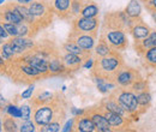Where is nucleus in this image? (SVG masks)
Instances as JSON below:
<instances>
[{"mask_svg": "<svg viewBox=\"0 0 156 132\" xmlns=\"http://www.w3.org/2000/svg\"><path fill=\"white\" fill-rule=\"evenodd\" d=\"M65 115L66 103L64 102V97L57 94L53 101L33 107V120L37 125V127H42L54 120L62 123Z\"/></svg>", "mask_w": 156, "mask_h": 132, "instance_id": "f257e3e1", "label": "nucleus"}, {"mask_svg": "<svg viewBox=\"0 0 156 132\" xmlns=\"http://www.w3.org/2000/svg\"><path fill=\"white\" fill-rule=\"evenodd\" d=\"M124 65H125L124 59L121 57L120 52L113 51L111 54L106 57L95 58V62L91 71H93V76H100L107 79L114 80L117 73Z\"/></svg>", "mask_w": 156, "mask_h": 132, "instance_id": "f03ea898", "label": "nucleus"}, {"mask_svg": "<svg viewBox=\"0 0 156 132\" xmlns=\"http://www.w3.org/2000/svg\"><path fill=\"white\" fill-rule=\"evenodd\" d=\"M112 96H114V98L120 103V106L131 115L132 120H138L139 115L142 113V109L138 105L137 101V94L135 91H132L131 89H126V88H120L117 87L112 93Z\"/></svg>", "mask_w": 156, "mask_h": 132, "instance_id": "7ed1b4c3", "label": "nucleus"}, {"mask_svg": "<svg viewBox=\"0 0 156 132\" xmlns=\"http://www.w3.org/2000/svg\"><path fill=\"white\" fill-rule=\"evenodd\" d=\"M100 37L103 38L108 43V46L115 52H122L129 45L127 36L124 29H102Z\"/></svg>", "mask_w": 156, "mask_h": 132, "instance_id": "20e7f679", "label": "nucleus"}, {"mask_svg": "<svg viewBox=\"0 0 156 132\" xmlns=\"http://www.w3.org/2000/svg\"><path fill=\"white\" fill-rule=\"evenodd\" d=\"M139 78H142V77H140V73L137 71L136 69L124 65L115 76L114 82L117 83V87L130 89L131 85Z\"/></svg>", "mask_w": 156, "mask_h": 132, "instance_id": "39448f33", "label": "nucleus"}, {"mask_svg": "<svg viewBox=\"0 0 156 132\" xmlns=\"http://www.w3.org/2000/svg\"><path fill=\"white\" fill-rule=\"evenodd\" d=\"M100 27V19L98 17H76L72 22V30L77 33L93 34L98 33Z\"/></svg>", "mask_w": 156, "mask_h": 132, "instance_id": "423d86ee", "label": "nucleus"}, {"mask_svg": "<svg viewBox=\"0 0 156 132\" xmlns=\"http://www.w3.org/2000/svg\"><path fill=\"white\" fill-rule=\"evenodd\" d=\"M96 37H98V33L84 34V33H77L75 30H72L71 34L69 35V40L75 41L82 49L87 52H93L96 45Z\"/></svg>", "mask_w": 156, "mask_h": 132, "instance_id": "0eeeda50", "label": "nucleus"}, {"mask_svg": "<svg viewBox=\"0 0 156 132\" xmlns=\"http://www.w3.org/2000/svg\"><path fill=\"white\" fill-rule=\"evenodd\" d=\"M17 58H20V60H23V61L28 62L29 65L34 66L35 69H37L40 72L42 73L43 77H48V76H49L48 59L39 57V55H36V54H34V53H31V52H28V53H25L24 55L17 57Z\"/></svg>", "mask_w": 156, "mask_h": 132, "instance_id": "6e6552de", "label": "nucleus"}, {"mask_svg": "<svg viewBox=\"0 0 156 132\" xmlns=\"http://www.w3.org/2000/svg\"><path fill=\"white\" fill-rule=\"evenodd\" d=\"M100 106H101V105H100ZM101 109H102V112H103V115L106 116L108 124H109L111 127L113 129V131H125V130L129 129L131 120H129V119L121 116L120 114L111 112V111H107V109H105L102 106H101Z\"/></svg>", "mask_w": 156, "mask_h": 132, "instance_id": "1a4fd4ad", "label": "nucleus"}, {"mask_svg": "<svg viewBox=\"0 0 156 132\" xmlns=\"http://www.w3.org/2000/svg\"><path fill=\"white\" fill-rule=\"evenodd\" d=\"M10 43H11V46L16 53V58L24 55L25 53L30 52L36 46V42L31 37H23V36L11 37Z\"/></svg>", "mask_w": 156, "mask_h": 132, "instance_id": "9d476101", "label": "nucleus"}, {"mask_svg": "<svg viewBox=\"0 0 156 132\" xmlns=\"http://www.w3.org/2000/svg\"><path fill=\"white\" fill-rule=\"evenodd\" d=\"M87 112L90 114L93 121H94V125H95V129L98 132H112L113 129L111 127V125L108 124L106 116L103 115V112L101 109V106L95 107V108H90V109H87Z\"/></svg>", "mask_w": 156, "mask_h": 132, "instance_id": "9b49d317", "label": "nucleus"}, {"mask_svg": "<svg viewBox=\"0 0 156 132\" xmlns=\"http://www.w3.org/2000/svg\"><path fill=\"white\" fill-rule=\"evenodd\" d=\"M129 30H130V33H131V35H132L133 40H135V43L140 42L142 40H144V38L151 33L150 27L147 25V24L143 22V19L142 18L132 19Z\"/></svg>", "mask_w": 156, "mask_h": 132, "instance_id": "f8f14e48", "label": "nucleus"}, {"mask_svg": "<svg viewBox=\"0 0 156 132\" xmlns=\"http://www.w3.org/2000/svg\"><path fill=\"white\" fill-rule=\"evenodd\" d=\"M100 105H101L105 109H107V111H111V112L120 114L121 116H124V118H126V119H129V120H132V119H131V115L120 106V103L114 98V96H112L111 94H108V96H107L106 98H103Z\"/></svg>", "mask_w": 156, "mask_h": 132, "instance_id": "ddd939ff", "label": "nucleus"}, {"mask_svg": "<svg viewBox=\"0 0 156 132\" xmlns=\"http://www.w3.org/2000/svg\"><path fill=\"white\" fill-rule=\"evenodd\" d=\"M77 132H95V125L94 121L88 112L80 115V116H75V130Z\"/></svg>", "mask_w": 156, "mask_h": 132, "instance_id": "4468645a", "label": "nucleus"}, {"mask_svg": "<svg viewBox=\"0 0 156 132\" xmlns=\"http://www.w3.org/2000/svg\"><path fill=\"white\" fill-rule=\"evenodd\" d=\"M60 57L67 70V73L79 70L84 62V59L82 57L76 55V54H71V53H66V52H62V54H60Z\"/></svg>", "mask_w": 156, "mask_h": 132, "instance_id": "2eb2a0df", "label": "nucleus"}, {"mask_svg": "<svg viewBox=\"0 0 156 132\" xmlns=\"http://www.w3.org/2000/svg\"><path fill=\"white\" fill-rule=\"evenodd\" d=\"M72 0H52V10L61 19L71 18Z\"/></svg>", "mask_w": 156, "mask_h": 132, "instance_id": "dca6fc26", "label": "nucleus"}, {"mask_svg": "<svg viewBox=\"0 0 156 132\" xmlns=\"http://www.w3.org/2000/svg\"><path fill=\"white\" fill-rule=\"evenodd\" d=\"M48 67H49V76H59L67 73V70L58 52L48 59Z\"/></svg>", "mask_w": 156, "mask_h": 132, "instance_id": "f3484780", "label": "nucleus"}, {"mask_svg": "<svg viewBox=\"0 0 156 132\" xmlns=\"http://www.w3.org/2000/svg\"><path fill=\"white\" fill-rule=\"evenodd\" d=\"M94 80L96 83L98 90L101 94H111L117 88V83L113 79H107V78H103V77H100V76H94Z\"/></svg>", "mask_w": 156, "mask_h": 132, "instance_id": "a211bd4d", "label": "nucleus"}, {"mask_svg": "<svg viewBox=\"0 0 156 132\" xmlns=\"http://www.w3.org/2000/svg\"><path fill=\"white\" fill-rule=\"evenodd\" d=\"M62 52H66V53H71V54H76L82 57L84 60L88 59V58L91 57V52H87L84 49H82L75 41H71V40H67L64 45H62Z\"/></svg>", "mask_w": 156, "mask_h": 132, "instance_id": "6ab92c4d", "label": "nucleus"}, {"mask_svg": "<svg viewBox=\"0 0 156 132\" xmlns=\"http://www.w3.org/2000/svg\"><path fill=\"white\" fill-rule=\"evenodd\" d=\"M54 97H55V94H53V93H51V91H47V90H39L36 94L30 98V103H31L33 107H35V106L44 105V103H48V102L53 101Z\"/></svg>", "mask_w": 156, "mask_h": 132, "instance_id": "aec40b11", "label": "nucleus"}, {"mask_svg": "<svg viewBox=\"0 0 156 132\" xmlns=\"http://www.w3.org/2000/svg\"><path fill=\"white\" fill-rule=\"evenodd\" d=\"M155 46H156V30H151V33L144 38V40H142L138 43H135L136 51L139 54L144 53L147 49H149L151 47H155Z\"/></svg>", "mask_w": 156, "mask_h": 132, "instance_id": "412c9836", "label": "nucleus"}, {"mask_svg": "<svg viewBox=\"0 0 156 132\" xmlns=\"http://www.w3.org/2000/svg\"><path fill=\"white\" fill-rule=\"evenodd\" d=\"M140 0H131L127 6L125 7L126 15L131 19H140L142 18V5Z\"/></svg>", "mask_w": 156, "mask_h": 132, "instance_id": "4be33fe9", "label": "nucleus"}, {"mask_svg": "<svg viewBox=\"0 0 156 132\" xmlns=\"http://www.w3.org/2000/svg\"><path fill=\"white\" fill-rule=\"evenodd\" d=\"M18 119L9 115L2 112V129L6 132H16L20 131V124L17 121Z\"/></svg>", "mask_w": 156, "mask_h": 132, "instance_id": "5701e85b", "label": "nucleus"}, {"mask_svg": "<svg viewBox=\"0 0 156 132\" xmlns=\"http://www.w3.org/2000/svg\"><path fill=\"white\" fill-rule=\"evenodd\" d=\"M113 52V49L108 46V43L103 40V38L100 37L98 42L95 45L94 49H93V53H94V58H102L106 57L108 54H111Z\"/></svg>", "mask_w": 156, "mask_h": 132, "instance_id": "b1692460", "label": "nucleus"}, {"mask_svg": "<svg viewBox=\"0 0 156 132\" xmlns=\"http://www.w3.org/2000/svg\"><path fill=\"white\" fill-rule=\"evenodd\" d=\"M137 101H138V105L142 109V113H144V112H147V109L149 108V106L151 103V95L148 90L138 93L137 94Z\"/></svg>", "mask_w": 156, "mask_h": 132, "instance_id": "393cba45", "label": "nucleus"}, {"mask_svg": "<svg viewBox=\"0 0 156 132\" xmlns=\"http://www.w3.org/2000/svg\"><path fill=\"white\" fill-rule=\"evenodd\" d=\"M0 54H1V57L4 58L7 62L13 61V60L16 59V53H15V51H13V48H12L10 41L4 42V43L1 45V47H0Z\"/></svg>", "mask_w": 156, "mask_h": 132, "instance_id": "a878e982", "label": "nucleus"}, {"mask_svg": "<svg viewBox=\"0 0 156 132\" xmlns=\"http://www.w3.org/2000/svg\"><path fill=\"white\" fill-rule=\"evenodd\" d=\"M98 13H100L98 6L94 1H90L83 6L80 16H83V17H98Z\"/></svg>", "mask_w": 156, "mask_h": 132, "instance_id": "bb28decb", "label": "nucleus"}, {"mask_svg": "<svg viewBox=\"0 0 156 132\" xmlns=\"http://www.w3.org/2000/svg\"><path fill=\"white\" fill-rule=\"evenodd\" d=\"M62 129V123L61 121H58V120H54V121H51L49 124L40 127L39 131L40 132H59L61 131Z\"/></svg>", "mask_w": 156, "mask_h": 132, "instance_id": "cd10ccee", "label": "nucleus"}, {"mask_svg": "<svg viewBox=\"0 0 156 132\" xmlns=\"http://www.w3.org/2000/svg\"><path fill=\"white\" fill-rule=\"evenodd\" d=\"M1 111H2L4 113L9 114V115H11V116H13V118L20 120V106H17V105H15V103L6 105L5 108L1 109Z\"/></svg>", "mask_w": 156, "mask_h": 132, "instance_id": "c85d7f7f", "label": "nucleus"}, {"mask_svg": "<svg viewBox=\"0 0 156 132\" xmlns=\"http://www.w3.org/2000/svg\"><path fill=\"white\" fill-rule=\"evenodd\" d=\"M20 120L24 121V120H29V119H33V106L31 103H24V105H20Z\"/></svg>", "mask_w": 156, "mask_h": 132, "instance_id": "c756f323", "label": "nucleus"}, {"mask_svg": "<svg viewBox=\"0 0 156 132\" xmlns=\"http://www.w3.org/2000/svg\"><path fill=\"white\" fill-rule=\"evenodd\" d=\"M130 89L132 91H135L136 94L142 93V91H145V90H148V82L144 78H139V79H137L136 82L131 85Z\"/></svg>", "mask_w": 156, "mask_h": 132, "instance_id": "7c9ffc66", "label": "nucleus"}, {"mask_svg": "<svg viewBox=\"0 0 156 132\" xmlns=\"http://www.w3.org/2000/svg\"><path fill=\"white\" fill-rule=\"evenodd\" d=\"M20 132H35L37 131V125L34 123L33 119L24 120L20 124Z\"/></svg>", "mask_w": 156, "mask_h": 132, "instance_id": "2f4dec72", "label": "nucleus"}, {"mask_svg": "<svg viewBox=\"0 0 156 132\" xmlns=\"http://www.w3.org/2000/svg\"><path fill=\"white\" fill-rule=\"evenodd\" d=\"M84 4L79 0H72V4H71V17H79L80 16V12H82V9H83Z\"/></svg>", "mask_w": 156, "mask_h": 132, "instance_id": "473e14b6", "label": "nucleus"}, {"mask_svg": "<svg viewBox=\"0 0 156 132\" xmlns=\"http://www.w3.org/2000/svg\"><path fill=\"white\" fill-rule=\"evenodd\" d=\"M2 25H4V28L6 29V31L9 33L10 37H16V36H18L17 24H12V23H4Z\"/></svg>", "mask_w": 156, "mask_h": 132, "instance_id": "72a5a7b5", "label": "nucleus"}, {"mask_svg": "<svg viewBox=\"0 0 156 132\" xmlns=\"http://www.w3.org/2000/svg\"><path fill=\"white\" fill-rule=\"evenodd\" d=\"M34 91H35V85H34V83H33V84H29L28 89H25L18 97L22 98V100H30V98L34 96Z\"/></svg>", "mask_w": 156, "mask_h": 132, "instance_id": "f704fd0d", "label": "nucleus"}, {"mask_svg": "<svg viewBox=\"0 0 156 132\" xmlns=\"http://www.w3.org/2000/svg\"><path fill=\"white\" fill-rule=\"evenodd\" d=\"M73 130H75V116L66 121V124L62 126L61 131L62 132H71V131H73Z\"/></svg>", "mask_w": 156, "mask_h": 132, "instance_id": "c9c22d12", "label": "nucleus"}, {"mask_svg": "<svg viewBox=\"0 0 156 132\" xmlns=\"http://www.w3.org/2000/svg\"><path fill=\"white\" fill-rule=\"evenodd\" d=\"M94 62H95V58H88V59H85L84 60V62H83V65H82V67H84V69H88V70H91L93 69V66H94Z\"/></svg>", "mask_w": 156, "mask_h": 132, "instance_id": "e433bc0d", "label": "nucleus"}, {"mask_svg": "<svg viewBox=\"0 0 156 132\" xmlns=\"http://www.w3.org/2000/svg\"><path fill=\"white\" fill-rule=\"evenodd\" d=\"M144 6L145 9L150 12V11H155L156 10V0H147L144 1Z\"/></svg>", "mask_w": 156, "mask_h": 132, "instance_id": "4c0bfd02", "label": "nucleus"}, {"mask_svg": "<svg viewBox=\"0 0 156 132\" xmlns=\"http://www.w3.org/2000/svg\"><path fill=\"white\" fill-rule=\"evenodd\" d=\"M7 61L4 59V58L1 57V54H0V73H6V70H7Z\"/></svg>", "mask_w": 156, "mask_h": 132, "instance_id": "58836bf2", "label": "nucleus"}, {"mask_svg": "<svg viewBox=\"0 0 156 132\" xmlns=\"http://www.w3.org/2000/svg\"><path fill=\"white\" fill-rule=\"evenodd\" d=\"M71 112L73 116H80L87 112V109H77V108H71Z\"/></svg>", "mask_w": 156, "mask_h": 132, "instance_id": "ea45409f", "label": "nucleus"}, {"mask_svg": "<svg viewBox=\"0 0 156 132\" xmlns=\"http://www.w3.org/2000/svg\"><path fill=\"white\" fill-rule=\"evenodd\" d=\"M10 36L9 35V33L6 31V29L4 28V25L0 23V37H2V38H7Z\"/></svg>", "mask_w": 156, "mask_h": 132, "instance_id": "a19ab883", "label": "nucleus"}, {"mask_svg": "<svg viewBox=\"0 0 156 132\" xmlns=\"http://www.w3.org/2000/svg\"><path fill=\"white\" fill-rule=\"evenodd\" d=\"M5 106H6V100L4 98V96L0 94V108L1 109H4L5 108Z\"/></svg>", "mask_w": 156, "mask_h": 132, "instance_id": "79ce46f5", "label": "nucleus"}, {"mask_svg": "<svg viewBox=\"0 0 156 132\" xmlns=\"http://www.w3.org/2000/svg\"><path fill=\"white\" fill-rule=\"evenodd\" d=\"M33 1H34V0H17L18 4H20V5H27V6H28L29 4H31Z\"/></svg>", "mask_w": 156, "mask_h": 132, "instance_id": "37998d69", "label": "nucleus"}, {"mask_svg": "<svg viewBox=\"0 0 156 132\" xmlns=\"http://www.w3.org/2000/svg\"><path fill=\"white\" fill-rule=\"evenodd\" d=\"M150 15H151V17L154 19V22L156 23V10L155 11H150Z\"/></svg>", "mask_w": 156, "mask_h": 132, "instance_id": "c03bdc74", "label": "nucleus"}, {"mask_svg": "<svg viewBox=\"0 0 156 132\" xmlns=\"http://www.w3.org/2000/svg\"><path fill=\"white\" fill-rule=\"evenodd\" d=\"M4 129H2V118H0V132L2 131Z\"/></svg>", "mask_w": 156, "mask_h": 132, "instance_id": "a18cd8bd", "label": "nucleus"}, {"mask_svg": "<svg viewBox=\"0 0 156 132\" xmlns=\"http://www.w3.org/2000/svg\"><path fill=\"white\" fill-rule=\"evenodd\" d=\"M79 1H82V2H83V4L85 5V4H88V2H90L91 0H79Z\"/></svg>", "mask_w": 156, "mask_h": 132, "instance_id": "49530a36", "label": "nucleus"}, {"mask_svg": "<svg viewBox=\"0 0 156 132\" xmlns=\"http://www.w3.org/2000/svg\"><path fill=\"white\" fill-rule=\"evenodd\" d=\"M2 40H4V38H2V37H0V47H1V45L4 43V41H2Z\"/></svg>", "mask_w": 156, "mask_h": 132, "instance_id": "de8ad7c7", "label": "nucleus"}, {"mask_svg": "<svg viewBox=\"0 0 156 132\" xmlns=\"http://www.w3.org/2000/svg\"><path fill=\"white\" fill-rule=\"evenodd\" d=\"M4 2H5V0H0V5H2Z\"/></svg>", "mask_w": 156, "mask_h": 132, "instance_id": "09e8293b", "label": "nucleus"}, {"mask_svg": "<svg viewBox=\"0 0 156 132\" xmlns=\"http://www.w3.org/2000/svg\"><path fill=\"white\" fill-rule=\"evenodd\" d=\"M140 1H142V2H144V1H147V0H140Z\"/></svg>", "mask_w": 156, "mask_h": 132, "instance_id": "8fccbe9b", "label": "nucleus"}, {"mask_svg": "<svg viewBox=\"0 0 156 132\" xmlns=\"http://www.w3.org/2000/svg\"><path fill=\"white\" fill-rule=\"evenodd\" d=\"M0 111H1V108H0Z\"/></svg>", "mask_w": 156, "mask_h": 132, "instance_id": "3c124183", "label": "nucleus"}]
</instances>
